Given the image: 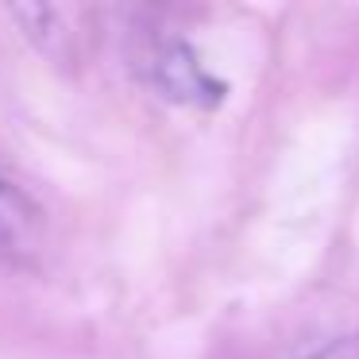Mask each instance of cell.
<instances>
[{
  "label": "cell",
  "instance_id": "obj_1",
  "mask_svg": "<svg viewBox=\"0 0 359 359\" xmlns=\"http://www.w3.org/2000/svg\"><path fill=\"white\" fill-rule=\"evenodd\" d=\"M147 81L158 89V97L189 109H217L228 97V86L212 78L182 39H158L147 55Z\"/></svg>",
  "mask_w": 359,
  "mask_h": 359
},
{
  "label": "cell",
  "instance_id": "obj_2",
  "mask_svg": "<svg viewBox=\"0 0 359 359\" xmlns=\"http://www.w3.org/2000/svg\"><path fill=\"white\" fill-rule=\"evenodd\" d=\"M43 248V209L0 174V259L4 263H32Z\"/></svg>",
  "mask_w": 359,
  "mask_h": 359
},
{
  "label": "cell",
  "instance_id": "obj_3",
  "mask_svg": "<svg viewBox=\"0 0 359 359\" xmlns=\"http://www.w3.org/2000/svg\"><path fill=\"white\" fill-rule=\"evenodd\" d=\"M302 359H359V332H348V336H336L332 344H325L320 351H309Z\"/></svg>",
  "mask_w": 359,
  "mask_h": 359
}]
</instances>
